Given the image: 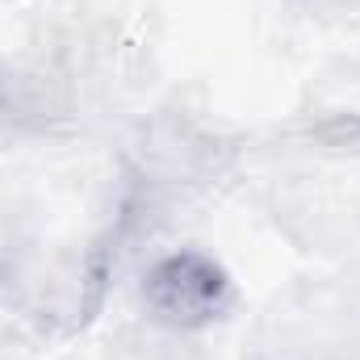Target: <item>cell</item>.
Listing matches in <instances>:
<instances>
[{
	"label": "cell",
	"mask_w": 360,
	"mask_h": 360,
	"mask_svg": "<svg viewBox=\"0 0 360 360\" xmlns=\"http://www.w3.org/2000/svg\"><path fill=\"white\" fill-rule=\"evenodd\" d=\"M143 306L172 331H205L235 306V281L214 256L180 248L143 272Z\"/></svg>",
	"instance_id": "6da1fadb"
}]
</instances>
